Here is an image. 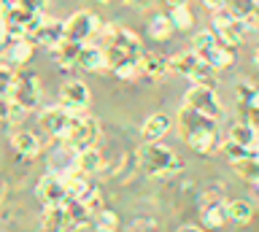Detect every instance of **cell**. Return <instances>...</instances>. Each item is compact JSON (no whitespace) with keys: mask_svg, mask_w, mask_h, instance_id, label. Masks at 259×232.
<instances>
[{"mask_svg":"<svg viewBox=\"0 0 259 232\" xmlns=\"http://www.w3.org/2000/svg\"><path fill=\"white\" fill-rule=\"evenodd\" d=\"M216 122L219 119L200 114V111H194L189 106H181V111H178V132L189 143V149H194L197 154H213L222 146Z\"/></svg>","mask_w":259,"mask_h":232,"instance_id":"1","label":"cell"},{"mask_svg":"<svg viewBox=\"0 0 259 232\" xmlns=\"http://www.w3.org/2000/svg\"><path fill=\"white\" fill-rule=\"evenodd\" d=\"M103 33H105V60H108L111 70L119 65H130V62H141L143 46H141V38L133 30L108 25Z\"/></svg>","mask_w":259,"mask_h":232,"instance_id":"2","label":"cell"},{"mask_svg":"<svg viewBox=\"0 0 259 232\" xmlns=\"http://www.w3.org/2000/svg\"><path fill=\"white\" fill-rule=\"evenodd\" d=\"M138 162H141L143 173L151 175V178H165V175L176 173L181 167V159L167 146H162L159 141H146V146L138 149Z\"/></svg>","mask_w":259,"mask_h":232,"instance_id":"3","label":"cell"},{"mask_svg":"<svg viewBox=\"0 0 259 232\" xmlns=\"http://www.w3.org/2000/svg\"><path fill=\"white\" fill-rule=\"evenodd\" d=\"M192 52L197 54L200 60H205L210 68L222 70V68H230L232 60H235V52L230 43H224L222 38L216 33H210V30H202V33L194 35V46Z\"/></svg>","mask_w":259,"mask_h":232,"instance_id":"4","label":"cell"},{"mask_svg":"<svg viewBox=\"0 0 259 232\" xmlns=\"http://www.w3.org/2000/svg\"><path fill=\"white\" fill-rule=\"evenodd\" d=\"M170 70H176L178 76L189 78L192 84H213L216 68H210L205 60H200L194 52H181L170 60Z\"/></svg>","mask_w":259,"mask_h":232,"instance_id":"5","label":"cell"},{"mask_svg":"<svg viewBox=\"0 0 259 232\" xmlns=\"http://www.w3.org/2000/svg\"><path fill=\"white\" fill-rule=\"evenodd\" d=\"M184 106L200 111V114H208L213 119H219L224 114V106H222V100H219L213 84H192L184 95Z\"/></svg>","mask_w":259,"mask_h":232,"instance_id":"6","label":"cell"},{"mask_svg":"<svg viewBox=\"0 0 259 232\" xmlns=\"http://www.w3.org/2000/svg\"><path fill=\"white\" fill-rule=\"evenodd\" d=\"M97 138H100V122H97L95 116H87V111H84V114H73L65 141L78 151V149L95 146Z\"/></svg>","mask_w":259,"mask_h":232,"instance_id":"7","label":"cell"},{"mask_svg":"<svg viewBox=\"0 0 259 232\" xmlns=\"http://www.w3.org/2000/svg\"><path fill=\"white\" fill-rule=\"evenodd\" d=\"M210 27H213V33L222 38L224 43H230V46H238L243 43V38H246V22L238 19V17H232L230 11L224 9H216V11H210Z\"/></svg>","mask_w":259,"mask_h":232,"instance_id":"8","label":"cell"},{"mask_svg":"<svg viewBox=\"0 0 259 232\" xmlns=\"http://www.w3.org/2000/svg\"><path fill=\"white\" fill-rule=\"evenodd\" d=\"M44 14L40 11H30V9H19V6H8V9L0 11V19L8 30V38H24L30 35L35 25L40 22Z\"/></svg>","mask_w":259,"mask_h":232,"instance_id":"9","label":"cell"},{"mask_svg":"<svg viewBox=\"0 0 259 232\" xmlns=\"http://www.w3.org/2000/svg\"><path fill=\"white\" fill-rule=\"evenodd\" d=\"M97 33H100V19H97L95 11H76L65 22V38L68 41L89 43Z\"/></svg>","mask_w":259,"mask_h":232,"instance_id":"10","label":"cell"},{"mask_svg":"<svg viewBox=\"0 0 259 232\" xmlns=\"http://www.w3.org/2000/svg\"><path fill=\"white\" fill-rule=\"evenodd\" d=\"M8 100L16 103V106H22L24 111H32L40 103V81H38V76H32V73L30 76H16Z\"/></svg>","mask_w":259,"mask_h":232,"instance_id":"11","label":"cell"},{"mask_svg":"<svg viewBox=\"0 0 259 232\" xmlns=\"http://www.w3.org/2000/svg\"><path fill=\"white\" fill-rule=\"evenodd\" d=\"M92 103V92L84 81H65L60 89V106L70 114H84Z\"/></svg>","mask_w":259,"mask_h":232,"instance_id":"12","label":"cell"},{"mask_svg":"<svg viewBox=\"0 0 259 232\" xmlns=\"http://www.w3.org/2000/svg\"><path fill=\"white\" fill-rule=\"evenodd\" d=\"M35 197L44 205H60V203H65V200H70L62 175H57V173H49L35 183Z\"/></svg>","mask_w":259,"mask_h":232,"instance_id":"13","label":"cell"},{"mask_svg":"<svg viewBox=\"0 0 259 232\" xmlns=\"http://www.w3.org/2000/svg\"><path fill=\"white\" fill-rule=\"evenodd\" d=\"M30 35L35 38L38 46L54 49L57 43L65 41V22L62 19H52V17H40V22L35 25V30H32Z\"/></svg>","mask_w":259,"mask_h":232,"instance_id":"14","label":"cell"},{"mask_svg":"<svg viewBox=\"0 0 259 232\" xmlns=\"http://www.w3.org/2000/svg\"><path fill=\"white\" fill-rule=\"evenodd\" d=\"M70 119H73L70 111H65L62 106H52V108H44V114H40V127H44V132H49L52 138L65 141Z\"/></svg>","mask_w":259,"mask_h":232,"instance_id":"15","label":"cell"},{"mask_svg":"<svg viewBox=\"0 0 259 232\" xmlns=\"http://www.w3.org/2000/svg\"><path fill=\"white\" fill-rule=\"evenodd\" d=\"M78 68L89 70V73H97V70H105L108 68V60H105V49L100 46H92V43H84L78 52Z\"/></svg>","mask_w":259,"mask_h":232,"instance_id":"16","label":"cell"},{"mask_svg":"<svg viewBox=\"0 0 259 232\" xmlns=\"http://www.w3.org/2000/svg\"><path fill=\"white\" fill-rule=\"evenodd\" d=\"M44 229H73V221H70V211H68V200L60 205H46V213H44Z\"/></svg>","mask_w":259,"mask_h":232,"instance_id":"17","label":"cell"},{"mask_svg":"<svg viewBox=\"0 0 259 232\" xmlns=\"http://www.w3.org/2000/svg\"><path fill=\"white\" fill-rule=\"evenodd\" d=\"M76 154H78V151L73 149L68 141H65L62 146H57V149H54V154L49 157V167H52V173L62 175V173L73 170V167H76Z\"/></svg>","mask_w":259,"mask_h":232,"instance_id":"18","label":"cell"},{"mask_svg":"<svg viewBox=\"0 0 259 232\" xmlns=\"http://www.w3.org/2000/svg\"><path fill=\"white\" fill-rule=\"evenodd\" d=\"M11 146L16 154H22V157H38L40 154V138L35 132H30V130H16L11 135Z\"/></svg>","mask_w":259,"mask_h":232,"instance_id":"19","label":"cell"},{"mask_svg":"<svg viewBox=\"0 0 259 232\" xmlns=\"http://www.w3.org/2000/svg\"><path fill=\"white\" fill-rule=\"evenodd\" d=\"M170 127H173V119H170V116L154 114V116H149L143 122L141 135H143V141H159V138H165V135L170 132Z\"/></svg>","mask_w":259,"mask_h":232,"instance_id":"20","label":"cell"},{"mask_svg":"<svg viewBox=\"0 0 259 232\" xmlns=\"http://www.w3.org/2000/svg\"><path fill=\"white\" fill-rule=\"evenodd\" d=\"M167 70H170V60H165L162 54H154V52L141 54V73H146L149 78H162Z\"/></svg>","mask_w":259,"mask_h":232,"instance_id":"21","label":"cell"},{"mask_svg":"<svg viewBox=\"0 0 259 232\" xmlns=\"http://www.w3.org/2000/svg\"><path fill=\"white\" fill-rule=\"evenodd\" d=\"M81 46L84 43H76V41H68V38H65L62 43H57L54 46V62L60 68H73L78 62V52H81Z\"/></svg>","mask_w":259,"mask_h":232,"instance_id":"22","label":"cell"},{"mask_svg":"<svg viewBox=\"0 0 259 232\" xmlns=\"http://www.w3.org/2000/svg\"><path fill=\"white\" fill-rule=\"evenodd\" d=\"M76 167L81 173H97L103 167V154H100V149H95V146H87V149H78V154H76Z\"/></svg>","mask_w":259,"mask_h":232,"instance_id":"23","label":"cell"},{"mask_svg":"<svg viewBox=\"0 0 259 232\" xmlns=\"http://www.w3.org/2000/svg\"><path fill=\"white\" fill-rule=\"evenodd\" d=\"M62 181H65V189H68V197H73V200H78L89 187H92V183H89V178H87V173H81L78 167H73V170L62 173Z\"/></svg>","mask_w":259,"mask_h":232,"instance_id":"24","label":"cell"},{"mask_svg":"<svg viewBox=\"0 0 259 232\" xmlns=\"http://www.w3.org/2000/svg\"><path fill=\"white\" fill-rule=\"evenodd\" d=\"M224 213H227V219L235 221V224H248L251 216H254V208H251V203H246V200H227Z\"/></svg>","mask_w":259,"mask_h":232,"instance_id":"25","label":"cell"},{"mask_svg":"<svg viewBox=\"0 0 259 232\" xmlns=\"http://www.w3.org/2000/svg\"><path fill=\"white\" fill-rule=\"evenodd\" d=\"M230 138L235 141V143H240L243 149H248V154H251V149H254V143L259 141V132L251 127V122L248 124H232V130H230Z\"/></svg>","mask_w":259,"mask_h":232,"instance_id":"26","label":"cell"},{"mask_svg":"<svg viewBox=\"0 0 259 232\" xmlns=\"http://www.w3.org/2000/svg\"><path fill=\"white\" fill-rule=\"evenodd\" d=\"M8 60L14 62V65H27L32 60V41L27 38H16V41L8 46Z\"/></svg>","mask_w":259,"mask_h":232,"instance_id":"27","label":"cell"},{"mask_svg":"<svg viewBox=\"0 0 259 232\" xmlns=\"http://www.w3.org/2000/svg\"><path fill=\"white\" fill-rule=\"evenodd\" d=\"M170 33H173V22H170V17H165V14H154V17L149 19V35L154 38V41H167Z\"/></svg>","mask_w":259,"mask_h":232,"instance_id":"28","label":"cell"},{"mask_svg":"<svg viewBox=\"0 0 259 232\" xmlns=\"http://www.w3.org/2000/svg\"><path fill=\"white\" fill-rule=\"evenodd\" d=\"M232 170L235 173H238L240 175V178L243 181H256L259 178V159H254V157H240V159H235V162H232Z\"/></svg>","mask_w":259,"mask_h":232,"instance_id":"29","label":"cell"},{"mask_svg":"<svg viewBox=\"0 0 259 232\" xmlns=\"http://www.w3.org/2000/svg\"><path fill=\"white\" fill-rule=\"evenodd\" d=\"M238 100L246 103L248 111H251V108H259V86H256L254 81H248V78L238 81Z\"/></svg>","mask_w":259,"mask_h":232,"instance_id":"30","label":"cell"},{"mask_svg":"<svg viewBox=\"0 0 259 232\" xmlns=\"http://www.w3.org/2000/svg\"><path fill=\"white\" fill-rule=\"evenodd\" d=\"M92 227L100 232H113V229H119V216L113 211H108V208H100V211H95Z\"/></svg>","mask_w":259,"mask_h":232,"instance_id":"31","label":"cell"},{"mask_svg":"<svg viewBox=\"0 0 259 232\" xmlns=\"http://www.w3.org/2000/svg\"><path fill=\"white\" fill-rule=\"evenodd\" d=\"M170 22H173L176 30H189L194 25V17L189 11V6H181V9H173V14H170Z\"/></svg>","mask_w":259,"mask_h":232,"instance_id":"32","label":"cell"},{"mask_svg":"<svg viewBox=\"0 0 259 232\" xmlns=\"http://www.w3.org/2000/svg\"><path fill=\"white\" fill-rule=\"evenodd\" d=\"M78 203H84L92 213H95V211H100V208H103V195H100V189L89 187V189L84 192V195L78 197Z\"/></svg>","mask_w":259,"mask_h":232,"instance_id":"33","label":"cell"},{"mask_svg":"<svg viewBox=\"0 0 259 232\" xmlns=\"http://www.w3.org/2000/svg\"><path fill=\"white\" fill-rule=\"evenodd\" d=\"M14 70L0 65V100H8V95H11V86H14Z\"/></svg>","mask_w":259,"mask_h":232,"instance_id":"34","label":"cell"},{"mask_svg":"<svg viewBox=\"0 0 259 232\" xmlns=\"http://www.w3.org/2000/svg\"><path fill=\"white\" fill-rule=\"evenodd\" d=\"M219 149H222L224 154L230 157V162H235V159H240V157H248V149H243L240 143H235L232 138H227V141H224Z\"/></svg>","mask_w":259,"mask_h":232,"instance_id":"35","label":"cell"},{"mask_svg":"<svg viewBox=\"0 0 259 232\" xmlns=\"http://www.w3.org/2000/svg\"><path fill=\"white\" fill-rule=\"evenodd\" d=\"M159 224L154 221V219H141V221H133L130 224V229H157Z\"/></svg>","mask_w":259,"mask_h":232,"instance_id":"36","label":"cell"},{"mask_svg":"<svg viewBox=\"0 0 259 232\" xmlns=\"http://www.w3.org/2000/svg\"><path fill=\"white\" fill-rule=\"evenodd\" d=\"M6 46H8V30L3 25V19H0V52H3Z\"/></svg>","mask_w":259,"mask_h":232,"instance_id":"37","label":"cell"},{"mask_svg":"<svg viewBox=\"0 0 259 232\" xmlns=\"http://www.w3.org/2000/svg\"><path fill=\"white\" fill-rule=\"evenodd\" d=\"M162 3L173 11V9H181V6H189V0H162Z\"/></svg>","mask_w":259,"mask_h":232,"instance_id":"38","label":"cell"},{"mask_svg":"<svg viewBox=\"0 0 259 232\" xmlns=\"http://www.w3.org/2000/svg\"><path fill=\"white\" fill-rule=\"evenodd\" d=\"M227 3V0H202V6H208L210 11H216V9H222V6Z\"/></svg>","mask_w":259,"mask_h":232,"instance_id":"39","label":"cell"},{"mask_svg":"<svg viewBox=\"0 0 259 232\" xmlns=\"http://www.w3.org/2000/svg\"><path fill=\"white\" fill-rule=\"evenodd\" d=\"M124 6H133V9H146L149 6V0H121Z\"/></svg>","mask_w":259,"mask_h":232,"instance_id":"40","label":"cell"},{"mask_svg":"<svg viewBox=\"0 0 259 232\" xmlns=\"http://www.w3.org/2000/svg\"><path fill=\"white\" fill-rule=\"evenodd\" d=\"M248 122H251V127L259 132V108H251V119H248Z\"/></svg>","mask_w":259,"mask_h":232,"instance_id":"41","label":"cell"},{"mask_svg":"<svg viewBox=\"0 0 259 232\" xmlns=\"http://www.w3.org/2000/svg\"><path fill=\"white\" fill-rule=\"evenodd\" d=\"M251 197H254L256 203H259V178H256V181H251Z\"/></svg>","mask_w":259,"mask_h":232,"instance_id":"42","label":"cell"},{"mask_svg":"<svg viewBox=\"0 0 259 232\" xmlns=\"http://www.w3.org/2000/svg\"><path fill=\"white\" fill-rule=\"evenodd\" d=\"M6 106H8V103H6V100H0V122L6 119Z\"/></svg>","mask_w":259,"mask_h":232,"instance_id":"43","label":"cell"},{"mask_svg":"<svg viewBox=\"0 0 259 232\" xmlns=\"http://www.w3.org/2000/svg\"><path fill=\"white\" fill-rule=\"evenodd\" d=\"M181 232H197V227H194V224H184Z\"/></svg>","mask_w":259,"mask_h":232,"instance_id":"44","label":"cell"},{"mask_svg":"<svg viewBox=\"0 0 259 232\" xmlns=\"http://www.w3.org/2000/svg\"><path fill=\"white\" fill-rule=\"evenodd\" d=\"M3 195H6V183L0 181V200H3Z\"/></svg>","mask_w":259,"mask_h":232,"instance_id":"45","label":"cell"},{"mask_svg":"<svg viewBox=\"0 0 259 232\" xmlns=\"http://www.w3.org/2000/svg\"><path fill=\"white\" fill-rule=\"evenodd\" d=\"M254 65H256V68H259V49H256V52H254Z\"/></svg>","mask_w":259,"mask_h":232,"instance_id":"46","label":"cell"},{"mask_svg":"<svg viewBox=\"0 0 259 232\" xmlns=\"http://www.w3.org/2000/svg\"><path fill=\"white\" fill-rule=\"evenodd\" d=\"M100 3H108V0H100Z\"/></svg>","mask_w":259,"mask_h":232,"instance_id":"47","label":"cell"}]
</instances>
